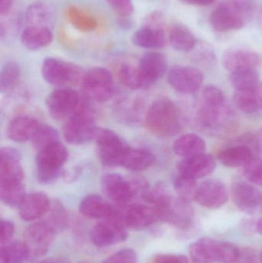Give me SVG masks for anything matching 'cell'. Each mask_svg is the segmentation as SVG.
<instances>
[{"label":"cell","instance_id":"12","mask_svg":"<svg viewBox=\"0 0 262 263\" xmlns=\"http://www.w3.org/2000/svg\"><path fill=\"white\" fill-rule=\"evenodd\" d=\"M128 237L127 228L118 220H102L91 232V239L95 247L103 248L121 243Z\"/></svg>","mask_w":262,"mask_h":263},{"label":"cell","instance_id":"18","mask_svg":"<svg viewBox=\"0 0 262 263\" xmlns=\"http://www.w3.org/2000/svg\"><path fill=\"white\" fill-rule=\"evenodd\" d=\"M216 163L211 155L201 153L185 158L177 165L178 174L191 179H201L215 171Z\"/></svg>","mask_w":262,"mask_h":263},{"label":"cell","instance_id":"51","mask_svg":"<svg viewBox=\"0 0 262 263\" xmlns=\"http://www.w3.org/2000/svg\"><path fill=\"white\" fill-rule=\"evenodd\" d=\"M255 140L257 150H258V152L262 153V128L260 129L256 136H255Z\"/></svg>","mask_w":262,"mask_h":263},{"label":"cell","instance_id":"2","mask_svg":"<svg viewBox=\"0 0 262 263\" xmlns=\"http://www.w3.org/2000/svg\"><path fill=\"white\" fill-rule=\"evenodd\" d=\"M252 0H227L220 3L210 15V23L218 32L241 29L253 12Z\"/></svg>","mask_w":262,"mask_h":263},{"label":"cell","instance_id":"29","mask_svg":"<svg viewBox=\"0 0 262 263\" xmlns=\"http://www.w3.org/2000/svg\"><path fill=\"white\" fill-rule=\"evenodd\" d=\"M255 151L246 144L234 145L220 152L218 159L227 167H240L247 165L254 159Z\"/></svg>","mask_w":262,"mask_h":263},{"label":"cell","instance_id":"36","mask_svg":"<svg viewBox=\"0 0 262 263\" xmlns=\"http://www.w3.org/2000/svg\"><path fill=\"white\" fill-rule=\"evenodd\" d=\"M229 82L235 90H245L259 84V74L256 69L231 72Z\"/></svg>","mask_w":262,"mask_h":263},{"label":"cell","instance_id":"25","mask_svg":"<svg viewBox=\"0 0 262 263\" xmlns=\"http://www.w3.org/2000/svg\"><path fill=\"white\" fill-rule=\"evenodd\" d=\"M51 29L46 26H30L21 34V42L24 47L31 51H37L49 46L53 41Z\"/></svg>","mask_w":262,"mask_h":263},{"label":"cell","instance_id":"40","mask_svg":"<svg viewBox=\"0 0 262 263\" xmlns=\"http://www.w3.org/2000/svg\"><path fill=\"white\" fill-rule=\"evenodd\" d=\"M31 142L34 148L38 151L50 144L59 142V135L52 126L40 124Z\"/></svg>","mask_w":262,"mask_h":263},{"label":"cell","instance_id":"35","mask_svg":"<svg viewBox=\"0 0 262 263\" xmlns=\"http://www.w3.org/2000/svg\"><path fill=\"white\" fill-rule=\"evenodd\" d=\"M20 75L21 70L18 63L14 61L6 63L0 72V90L2 93H7L12 91L18 84Z\"/></svg>","mask_w":262,"mask_h":263},{"label":"cell","instance_id":"54","mask_svg":"<svg viewBox=\"0 0 262 263\" xmlns=\"http://www.w3.org/2000/svg\"><path fill=\"white\" fill-rule=\"evenodd\" d=\"M256 230L259 234L262 235V218L258 221V223L256 225Z\"/></svg>","mask_w":262,"mask_h":263},{"label":"cell","instance_id":"13","mask_svg":"<svg viewBox=\"0 0 262 263\" xmlns=\"http://www.w3.org/2000/svg\"><path fill=\"white\" fill-rule=\"evenodd\" d=\"M79 213L89 219L123 222V212L99 195L90 194L83 198L79 204Z\"/></svg>","mask_w":262,"mask_h":263},{"label":"cell","instance_id":"5","mask_svg":"<svg viewBox=\"0 0 262 263\" xmlns=\"http://www.w3.org/2000/svg\"><path fill=\"white\" fill-rule=\"evenodd\" d=\"M81 86L86 97L98 103L110 100L115 91L112 74L103 67L92 68L85 72Z\"/></svg>","mask_w":262,"mask_h":263},{"label":"cell","instance_id":"47","mask_svg":"<svg viewBox=\"0 0 262 263\" xmlns=\"http://www.w3.org/2000/svg\"><path fill=\"white\" fill-rule=\"evenodd\" d=\"M193 59L196 63L201 65H212L215 61V52L212 48L204 46L200 47L193 55Z\"/></svg>","mask_w":262,"mask_h":263},{"label":"cell","instance_id":"20","mask_svg":"<svg viewBox=\"0 0 262 263\" xmlns=\"http://www.w3.org/2000/svg\"><path fill=\"white\" fill-rule=\"evenodd\" d=\"M232 201L244 213L252 214L262 202V194L258 189L245 182H237L231 190Z\"/></svg>","mask_w":262,"mask_h":263},{"label":"cell","instance_id":"17","mask_svg":"<svg viewBox=\"0 0 262 263\" xmlns=\"http://www.w3.org/2000/svg\"><path fill=\"white\" fill-rule=\"evenodd\" d=\"M143 87L149 88L162 78L167 70V60L164 54L148 52L142 57L138 66Z\"/></svg>","mask_w":262,"mask_h":263},{"label":"cell","instance_id":"33","mask_svg":"<svg viewBox=\"0 0 262 263\" xmlns=\"http://www.w3.org/2000/svg\"><path fill=\"white\" fill-rule=\"evenodd\" d=\"M29 259V253L24 241H13L1 245L0 262L23 263Z\"/></svg>","mask_w":262,"mask_h":263},{"label":"cell","instance_id":"1","mask_svg":"<svg viewBox=\"0 0 262 263\" xmlns=\"http://www.w3.org/2000/svg\"><path fill=\"white\" fill-rule=\"evenodd\" d=\"M145 126L152 134L163 137L179 133L181 122L175 103L166 97L155 100L148 109Z\"/></svg>","mask_w":262,"mask_h":263},{"label":"cell","instance_id":"42","mask_svg":"<svg viewBox=\"0 0 262 263\" xmlns=\"http://www.w3.org/2000/svg\"><path fill=\"white\" fill-rule=\"evenodd\" d=\"M50 15V9L45 3H35L30 5L27 12L28 21L32 26H43L41 23L46 21Z\"/></svg>","mask_w":262,"mask_h":263},{"label":"cell","instance_id":"28","mask_svg":"<svg viewBox=\"0 0 262 263\" xmlns=\"http://www.w3.org/2000/svg\"><path fill=\"white\" fill-rule=\"evenodd\" d=\"M155 162V155L147 149L128 147L120 167L132 172H141L150 168Z\"/></svg>","mask_w":262,"mask_h":263},{"label":"cell","instance_id":"9","mask_svg":"<svg viewBox=\"0 0 262 263\" xmlns=\"http://www.w3.org/2000/svg\"><path fill=\"white\" fill-rule=\"evenodd\" d=\"M78 92L68 88H60L51 92L46 100L49 115L56 120H68L80 106Z\"/></svg>","mask_w":262,"mask_h":263},{"label":"cell","instance_id":"53","mask_svg":"<svg viewBox=\"0 0 262 263\" xmlns=\"http://www.w3.org/2000/svg\"><path fill=\"white\" fill-rule=\"evenodd\" d=\"M37 263H67L66 261L59 259H46L39 261Z\"/></svg>","mask_w":262,"mask_h":263},{"label":"cell","instance_id":"7","mask_svg":"<svg viewBox=\"0 0 262 263\" xmlns=\"http://www.w3.org/2000/svg\"><path fill=\"white\" fill-rule=\"evenodd\" d=\"M41 71L45 81L56 86L75 84L82 81L85 73L77 65L52 57L45 59Z\"/></svg>","mask_w":262,"mask_h":263},{"label":"cell","instance_id":"49","mask_svg":"<svg viewBox=\"0 0 262 263\" xmlns=\"http://www.w3.org/2000/svg\"><path fill=\"white\" fill-rule=\"evenodd\" d=\"M153 263H189V260L183 255L161 254L155 256Z\"/></svg>","mask_w":262,"mask_h":263},{"label":"cell","instance_id":"6","mask_svg":"<svg viewBox=\"0 0 262 263\" xmlns=\"http://www.w3.org/2000/svg\"><path fill=\"white\" fill-rule=\"evenodd\" d=\"M97 153L102 165L106 167L120 166L129 145L115 132L98 128L95 138Z\"/></svg>","mask_w":262,"mask_h":263},{"label":"cell","instance_id":"43","mask_svg":"<svg viewBox=\"0 0 262 263\" xmlns=\"http://www.w3.org/2000/svg\"><path fill=\"white\" fill-rule=\"evenodd\" d=\"M244 174L251 183L262 186V159H253L245 165Z\"/></svg>","mask_w":262,"mask_h":263},{"label":"cell","instance_id":"48","mask_svg":"<svg viewBox=\"0 0 262 263\" xmlns=\"http://www.w3.org/2000/svg\"><path fill=\"white\" fill-rule=\"evenodd\" d=\"M15 233V225L13 222L6 219H1L0 222V243L1 245L11 242Z\"/></svg>","mask_w":262,"mask_h":263},{"label":"cell","instance_id":"3","mask_svg":"<svg viewBox=\"0 0 262 263\" xmlns=\"http://www.w3.org/2000/svg\"><path fill=\"white\" fill-rule=\"evenodd\" d=\"M67 149L61 142H57L38 150L37 153V179L42 184H51L58 180L64 170L68 159Z\"/></svg>","mask_w":262,"mask_h":263},{"label":"cell","instance_id":"8","mask_svg":"<svg viewBox=\"0 0 262 263\" xmlns=\"http://www.w3.org/2000/svg\"><path fill=\"white\" fill-rule=\"evenodd\" d=\"M55 233V230L46 221L29 226L24 233V242L29 250V259L44 256L53 242Z\"/></svg>","mask_w":262,"mask_h":263},{"label":"cell","instance_id":"23","mask_svg":"<svg viewBox=\"0 0 262 263\" xmlns=\"http://www.w3.org/2000/svg\"><path fill=\"white\" fill-rule=\"evenodd\" d=\"M50 207V200L45 193H33L26 195L18 206V211L23 220L31 222L47 214Z\"/></svg>","mask_w":262,"mask_h":263},{"label":"cell","instance_id":"39","mask_svg":"<svg viewBox=\"0 0 262 263\" xmlns=\"http://www.w3.org/2000/svg\"><path fill=\"white\" fill-rule=\"evenodd\" d=\"M120 83L130 89H139L143 87V82L138 67L128 64H123L117 71Z\"/></svg>","mask_w":262,"mask_h":263},{"label":"cell","instance_id":"26","mask_svg":"<svg viewBox=\"0 0 262 263\" xmlns=\"http://www.w3.org/2000/svg\"><path fill=\"white\" fill-rule=\"evenodd\" d=\"M233 101L235 106L245 114L259 112L262 109V83L245 90H235Z\"/></svg>","mask_w":262,"mask_h":263},{"label":"cell","instance_id":"16","mask_svg":"<svg viewBox=\"0 0 262 263\" xmlns=\"http://www.w3.org/2000/svg\"><path fill=\"white\" fill-rule=\"evenodd\" d=\"M229 200V192L223 182L209 179L198 185L195 200L200 205L210 210L223 206Z\"/></svg>","mask_w":262,"mask_h":263},{"label":"cell","instance_id":"30","mask_svg":"<svg viewBox=\"0 0 262 263\" xmlns=\"http://www.w3.org/2000/svg\"><path fill=\"white\" fill-rule=\"evenodd\" d=\"M132 40L138 47L151 49H161L166 43V35L161 28L148 26L134 32Z\"/></svg>","mask_w":262,"mask_h":263},{"label":"cell","instance_id":"24","mask_svg":"<svg viewBox=\"0 0 262 263\" xmlns=\"http://www.w3.org/2000/svg\"><path fill=\"white\" fill-rule=\"evenodd\" d=\"M220 242L212 238H201L189 247L193 263H215L219 261Z\"/></svg>","mask_w":262,"mask_h":263},{"label":"cell","instance_id":"31","mask_svg":"<svg viewBox=\"0 0 262 263\" xmlns=\"http://www.w3.org/2000/svg\"><path fill=\"white\" fill-rule=\"evenodd\" d=\"M206 149V144L204 139L194 133L180 136L175 141L173 145L175 154L184 159L204 153Z\"/></svg>","mask_w":262,"mask_h":263},{"label":"cell","instance_id":"15","mask_svg":"<svg viewBox=\"0 0 262 263\" xmlns=\"http://www.w3.org/2000/svg\"><path fill=\"white\" fill-rule=\"evenodd\" d=\"M24 171L21 155L15 148L4 147L0 150V185L23 183Z\"/></svg>","mask_w":262,"mask_h":263},{"label":"cell","instance_id":"10","mask_svg":"<svg viewBox=\"0 0 262 263\" xmlns=\"http://www.w3.org/2000/svg\"><path fill=\"white\" fill-rule=\"evenodd\" d=\"M101 185L103 193L118 206L129 205L137 194L134 184L117 173L103 175Z\"/></svg>","mask_w":262,"mask_h":263},{"label":"cell","instance_id":"27","mask_svg":"<svg viewBox=\"0 0 262 263\" xmlns=\"http://www.w3.org/2000/svg\"><path fill=\"white\" fill-rule=\"evenodd\" d=\"M39 125L35 119L18 117L9 123L6 133L9 139L13 142H27L32 140Z\"/></svg>","mask_w":262,"mask_h":263},{"label":"cell","instance_id":"50","mask_svg":"<svg viewBox=\"0 0 262 263\" xmlns=\"http://www.w3.org/2000/svg\"><path fill=\"white\" fill-rule=\"evenodd\" d=\"M13 0H0V13L2 15H7L12 8Z\"/></svg>","mask_w":262,"mask_h":263},{"label":"cell","instance_id":"11","mask_svg":"<svg viewBox=\"0 0 262 263\" xmlns=\"http://www.w3.org/2000/svg\"><path fill=\"white\" fill-rule=\"evenodd\" d=\"M163 210L153 205H126L123 212V222L126 228L132 230H142L163 219Z\"/></svg>","mask_w":262,"mask_h":263},{"label":"cell","instance_id":"46","mask_svg":"<svg viewBox=\"0 0 262 263\" xmlns=\"http://www.w3.org/2000/svg\"><path fill=\"white\" fill-rule=\"evenodd\" d=\"M103 263H138L136 253L132 249H125L114 253Z\"/></svg>","mask_w":262,"mask_h":263},{"label":"cell","instance_id":"32","mask_svg":"<svg viewBox=\"0 0 262 263\" xmlns=\"http://www.w3.org/2000/svg\"><path fill=\"white\" fill-rule=\"evenodd\" d=\"M171 46L180 52H191L196 46V40L192 32L183 25H175L169 32Z\"/></svg>","mask_w":262,"mask_h":263},{"label":"cell","instance_id":"37","mask_svg":"<svg viewBox=\"0 0 262 263\" xmlns=\"http://www.w3.org/2000/svg\"><path fill=\"white\" fill-rule=\"evenodd\" d=\"M26 195L23 183L0 185V199L9 206H19Z\"/></svg>","mask_w":262,"mask_h":263},{"label":"cell","instance_id":"14","mask_svg":"<svg viewBox=\"0 0 262 263\" xmlns=\"http://www.w3.org/2000/svg\"><path fill=\"white\" fill-rule=\"evenodd\" d=\"M204 81V75L199 69L189 66H173L168 73L170 86L182 93H194Z\"/></svg>","mask_w":262,"mask_h":263},{"label":"cell","instance_id":"19","mask_svg":"<svg viewBox=\"0 0 262 263\" xmlns=\"http://www.w3.org/2000/svg\"><path fill=\"white\" fill-rule=\"evenodd\" d=\"M231 116L227 102L223 104H210L201 102L197 112L196 120L199 127L208 130H215L221 127Z\"/></svg>","mask_w":262,"mask_h":263},{"label":"cell","instance_id":"21","mask_svg":"<svg viewBox=\"0 0 262 263\" xmlns=\"http://www.w3.org/2000/svg\"><path fill=\"white\" fill-rule=\"evenodd\" d=\"M223 63L229 72L256 69L261 65V58L257 52L244 49H230L223 57Z\"/></svg>","mask_w":262,"mask_h":263},{"label":"cell","instance_id":"41","mask_svg":"<svg viewBox=\"0 0 262 263\" xmlns=\"http://www.w3.org/2000/svg\"><path fill=\"white\" fill-rule=\"evenodd\" d=\"M48 213H49V216L46 222L55 230L56 233L67 227L69 216L63 205L60 203L51 205L50 210Z\"/></svg>","mask_w":262,"mask_h":263},{"label":"cell","instance_id":"45","mask_svg":"<svg viewBox=\"0 0 262 263\" xmlns=\"http://www.w3.org/2000/svg\"><path fill=\"white\" fill-rule=\"evenodd\" d=\"M112 10L122 18H128L134 12V5L132 0H106Z\"/></svg>","mask_w":262,"mask_h":263},{"label":"cell","instance_id":"52","mask_svg":"<svg viewBox=\"0 0 262 263\" xmlns=\"http://www.w3.org/2000/svg\"><path fill=\"white\" fill-rule=\"evenodd\" d=\"M190 4L198 5V6H208L212 4L215 0H183Z\"/></svg>","mask_w":262,"mask_h":263},{"label":"cell","instance_id":"4","mask_svg":"<svg viewBox=\"0 0 262 263\" xmlns=\"http://www.w3.org/2000/svg\"><path fill=\"white\" fill-rule=\"evenodd\" d=\"M98 129L92 111L88 106L80 105L78 110L66 121L63 136L69 143L85 145L95 140Z\"/></svg>","mask_w":262,"mask_h":263},{"label":"cell","instance_id":"55","mask_svg":"<svg viewBox=\"0 0 262 263\" xmlns=\"http://www.w3.org/2000/svg\"><path fill=\"white\" fill-rule=\"evenodd\" d=\"M261 262L262 263V251L261 253Z\"/></svg>","mask_w":262,"mask_h":263},{"label":"cell","instance_id":"22","mask_svg":"<svg viewBox=\"0 0 262 263\" xmlns=\"http://www.w3.org/2000/svg\"><path fill=\"white\" fill-rule=\"evenodd\" d=\"M163 210V220L182 230H187L192 226L194 210L190 202L180 199H173L170 205Z\"/></svg>","mask_w":262,"mask_h":263},{"label":"cell","instance_id":"38","mask_svg":"<svg viewBox=\"0 0 262 263\" xmlns=\"http://www.w3.org/2000/svg\"><path fill=\"white\" fill-rule=\"evenodd\" d=\"M173 185L178 198L189 202L195 200L198 185L195 179L178 174L174 179Z\"/></svg>","mask_w":262,"mask_h":263},{"label":"cell","instance_id":"34","mask_svg":"<svg viewBox=\"0 0 262 263\" xmlns=\"http://www.w3.org/2000/svg\"><path fill=\"white\" fill-rule=\"evenodd\" d=\"M142 198L149 205L165 210L170 205L173 198L163 185L150 187L149 185L141 193Z\"/></svg>","mask_w":262,"mask_h":263},{"label":"cell","instance_id":"44","mask_svg":"<svg viewBox=\"0 0 262 263\" xmlns=\"http://www.w3.org/2000/svg\"><path fill=\"white\" fill-rule=\"evenodd\" d=\"M201 102L210 104H223L227 100L221 89L215 86H209L201 92Z\"/></svg>","mask_w":262,"mask_h":263}]
</instances>
